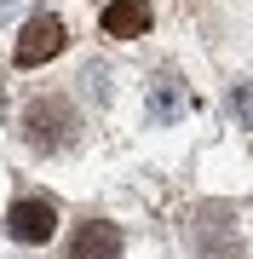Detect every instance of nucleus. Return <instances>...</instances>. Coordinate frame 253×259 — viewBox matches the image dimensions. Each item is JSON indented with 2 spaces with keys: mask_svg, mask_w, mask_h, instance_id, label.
I'll return each mask as SVG.
<instances>
[{
  "mask_svg": "<svg viewBox=\"0 0 253 259\" xmlns=\"http://www.w3.org/2000/svg\"><path fill=\"white\" fill-rule=\"evenodd\" d=\"M75 133V110H69V98H58V93H46V98H35L23 110V139L29 144H40V150H58Z\"/></svg>",
  "mask_w": 253,
  "mask_h": 259,
  "instance_id": "obj_1",
  "label": "nucleus"
},
{
  "mask_svg": "<svg viewBox=\"0 0 253 259\" xmlns=\"http://www.w3.org/2000/svg\"><path fill=\"white\" fill-rule=\"evenodd\" d=\"M58 52H64V23H58L52 12L29 18L23 23V40H18V69H40V64H52Z\"/></svg>",
  "mask_w": 253,
  "mask_h": 259,
  "instance_id": "obj_2",
  "label": "nucleus"
},
{
  "mask_svg": "<svg viewBox=\"0 0 253 259\" xmlns=\"http://www.w3.org/2000/svg\"><path fill=\"white\" fill-rule=\"evenodd\" d=\"M52 231H58V207L52 202H40V196L12 202V213H6V236L12 242H52Z\"/></svg>",
  "mask_w": 253,
  "mask_h": 259,
  "instance_id": "obj_3",
  "label": "nucleus"
},
{
  "mask_svg": "<svg viewBox=\"0 0 253 259\" xmlns=\"http://www.w3.org/2000/svg\"><path fill=\"white\" fill-rule=\"evenodd\" d=\"M69 259H121V231L110 219H86L69 242Z\"/></svg>",
  "mask_w": 253,
  "mask_h": 259,
  "instance_id": "obj_4",
  "label": "nucleus"
},
{
  "mask_svg": "<svg viewBox=\"0 0 253 259\" xmlns=\"http://www.w3.org/2000/svg\"><path fill=\"white\" fill-rule=\"evenodd\" d=\"M144 29H150V0H110V6H104V35L132 40V35H144Z\"/></svg>",
  "mask_w": 253,
  "mask_h": 259,
  "instance_id": "obj_5",
  "label": "nucleus"
},
{
  "mask_svg": "<svg viewBox=\"0 0 253 259\" xmlns=\"http://www.w3.org/2000/svg\"><path fill=\"white\" fill-rule=\"evenodd\" d=\"M178 87H184V81H173V75H161V81H156V93H150V104H156V115H161V121L184 110V93H178Z\"/></svg>",
  "mask_w": 253,
  "mask_h": 259,
  "instance_id": "obj_6",
  "label": "nucleus"
},
{
  "mask_svg": "<svg viewBox=\"0 0 253 259\" xmlns=\"http://www.w3.org/2000/svg\"><path fill=\"white\" fill-rule=\"evenodd\" d=\"M236 115H242V127L253 133V81H247V87H236Z\"/></svg>",
  "mask_w": 253,
  "mask_h": 259,
  "instance_id": "obj_7",
  "label": "nucleus"
}]
</instances>
